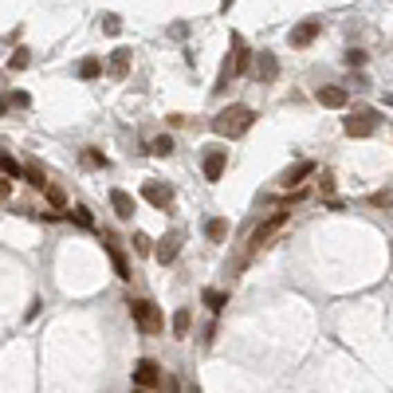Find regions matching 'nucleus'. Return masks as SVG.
I'll list each match as a JSON object with an SVG mask.
<instances>
[{
    "label": "nucleus",
    "instance_id": "14",
    "mask_svg": "<svg viewBox=\"0 0 393 393\" xmlns=\"http://www.w3.org/2000/svg\"><path fill=\"white\" fill-rule=\"evenodd\" d=\"M283 221H287V212L280 209V212H275V217H271L268 224H264V228H256V236H252V252H256V248L264 244V240H268V236L275 232V228H283Z\"/></svg>",
    "mask_w": 393,
    "mask_h": 393
},
{
    "label": "nucleus",
    "instance_id": "7",
    "mask_svg": "<svg viewBox=\"0 0 393 393\" xmlns=\"http://www.w3.org/2000/svg\"><path fill=\"white\" fill-rule=\"evenodd\" d=\"M315 173V161H295L291 170H283V177H280V185L291 193V189H303V177H311Z\"/></svg>",
    "mask_w": 393,
    "mask_h": 393
},
{
    "label": "nucleus",
    "instance_id": "21",
    "mask_svg": "<svg viewBox=\"0 0 393 393\" xmlns=\"http://www.w3.org/2000/svg\"><path fill=\"white\" fill-rule=\"evenodd\" d=\"M149 154H158V158H170V154H173V138H170V134L154 138V142H149Z\"/></svg>",
    "mask_w": 393,
    "mask_h": 393
},
{
    "label": "nucleus",
    "instance_id": "1",
    "mask_svg": "<svg viewBox=\"0 0 393 393\" xmlns=\"http://www.w3.org/2000/svg\"><path fill=\"white\" fill-rule=\"evenodd\" d=\"M252 122H256V111L236 102V107H224V111L212 118V130H217L221 138H240V134L252 130Z\"/></svg>",
    "mask_w": 393,
    "mask_h": 393
},
{
    "label": "nucleus",
    "instance_id": "12",
    "mask_svg": "<svg viewBox=\"0 0 393 393\" xmlns=\"http://www.w3.org/2000/svg\"><path fill=\"white\" fill-rule=\"evenodd\" d=\"M256 75H259V83H275V75H280V63H275V55H271V51H259Z\"/></svg>",
    "mask_w": 393,
    "mask_h": 393
},
{
    "label": "nucleus",
    "instance_id": "26",
    "mask_svg": "<svg viewBox=\"0 0 393 393\" xmlns=\"http://www.w3.org/2000/svg\"><path fill=\"white\" fill-rule=\"evenodd\" d=\"M369 205H374V209H390V205H393V193H390V189H381V193L369 196Z\"/></svg>",
    "mask_w": 393,
    "mask_h": 393
},
{
    "label": "nucleus",
    "instance_id": "4",
    "mask_svg": "<svg viewBox=\"0 0 393 393\" xmlns=\"http://www.w3.org/2000/svg\"><path fill=\"white\" fill-rule=\"evenodd\" d=\"M134 385L138 390H158L161 385V374H158V362H154V358H138L134 362Z\"/></svg>",
    "mask_w": 393,
    "mask_h": 393
},
{
    "label": "nucleus",
    "instance_id": "28",
    "mask_svg": "<svg viewBox=\"0 0 393 393\" xmlns=\"http://www.w3.org/2000/svg\"><path fill=\"white\" fill-rule=\"evenodd\" d=\"M134 252H142V256H146V252H154V240H149L146 232H134Z\"/></svg>",
    "mask_w": 393,
    "mask_h": 393
},
{
    "label": "nucleus",
    "instance_id": "5",
    "mask_svg": "<svg viewBox=\"0 0 393 393\" xmlns=\"http://www.w3.org/2000/svg\"><path fill=\"white\" fill-rule=\"evenodd\" d=\"M319 32H322V20H319V16H307L303 24L291 28V36H287V39H291V48H307V44L319 36Z\"/></svg>",
    "mask_w": 393,
    "mask_h": 393
},
{
    "label": "nucleus",
    "instance_id": "27",
    "mask_svg": "<svg viewBox=\"0 0 393 393\" xmlns=\"http://www.w3.org/2000/svg\"><path fill=\"white\" fill-rule=\"evenodd\" d=\"M342 63H346V67H362V63H366V51L350 48V51H346V55H342Z\"/></svg>",
    "mask_w": 393,
    "mask_h": 393
},
{
    "label": "nucleus",
    "instance_id": "19",
    "mask_svg": "<svg viewBox=\"0 0 393 393\" xmlns=\"http://www.w3.org/2000/svg\"><path fill=\"white\" fill-rule=\"evenodd\" d=\"M232 48H236V55H232V71L240 75V71H248V48H244V39H240V36H232Z\"/></svg>",
    "mask_w": 393,
    "mask_h": 393
},
{
    "label": "nucleus",
    "instance_id": "34",
    "mask_svg": "<svg viewBox=\"0 0 393 393\" xmlns=\"http://www.w3.org/2000/svg\"><path fill=\"white\" fill-rule=\"evenodd\" d=\"M165 393H181V385H177V378H170V381H165Z\"/></svg>",
    "mask_w": 393,
    "mask_h": 393
},
{
    "label": "nucleus",
    "instance_id": "9",
    "mask_svg": "<svg viewBox=\"0 0 393 393\" xmlns=\"http://www.w3.org/2000/svg\"><path fill=\"white\" fill-rule=\"evenodd\" d=\"M142 196H146L154 209H165V205L173 201V189H170V185H161V181H146V185H142Z\"/></svg>",
    "mask_w": 393,
    "mask_h": 393
},
{
    "label": "nucleus",
    "instance_id": "32",
    "mask_svg": "<svg viewBox=\"0 0 393 393\" xmlns=\"http://www.w3.org/2000/svg\"><path fill=\"white\" fill-rule=\"evenodd\" d=\"M319 185H322V193H327V196L334 193V177H331V173H322V177H319Z\"/></svg>",
    "mask_w": 393,
    "mask_h": 393
},
{
    "label": "nucleus",
    "instance_id": "13",
    "mask_svg": "<svg viewBox=\"0 0 393 393\" xmlns=\"http://www.w3.org/2000/svg\"><path fill=\"white\" fill-rule=\"evenodd\" d=\"M102 248H107V256H111L114 271H118V280H130V264H126V256H122V252H118V244H114L111 236L102 240Z\"/></svg>",
    "mask_w": 393,
    "mask_h": 393
},
{
    "label": "nucleus",
    "instance_id": "8",
    "mask_svg": "<svg viewBox=\"0 0 393 393\" xmlns=\"http://www.w3.org/2000/svg\"><path fill=\"white\" fill-rule=\"evenodd\" d=\"M111 209H114L118 221H134L138 205H134V196L126 193V189H111Z\"/></svg>",
    "mask_w": 393,
    "mask_h": 393
},
{
    "label": "nucleus",
    "instance_id": "35",
    "mask_svg": "<svg viewBox=\"0 0 393 393\" xmlns=\"http://www.w3.org/2000/svg\"><path fill=\"white\" fill-rule=\"evenodd\" d=\"M232 4H236V0H221V8H224V12H228V8H232Z\"/></svg>",
    "mask_w": 393,
    "mask_h": 393
},
{
    "label": "nucleus",
    "instance_id": "18",
    "mask_svg": "<svg viewBox=\"0 0 393 393\" xmlns=\"http://www.w3.org/2000/svg\"><path fill=\"white\" fill-rule=\"evenodd\" d=\"M205 236H209L212 244H221L224 236H228V221H224V217H212V221L205 224Z\"/></svg>",
    "mask_w": 393,
    "mask_h": 393
},
{
    "label": "nucleus",
    "instance_id": "16",
    "mask_svg": "<svg viewBox=\"0 0 393 393\" xmlns=\"http://www.w3.org/2000/svg\"><path fill=\"white\" fill-rule=\"evenodd\" d=\"M189 331H193V311L181 307L173 315V334H177V338H189Z\"/></svg>",
    "mask_w": 393,
    "mask_h": 393
},
{
    "label": "nucleus",
    "instance_id": "15",
    "mask_svg": "<svg viewBox=\"0 0 393 393\" xmlns=\"http://www.w3.org/2000/svg\"><path fill=\"white\" fill-rule=\"evenodd\" d=\"M126 71H130V51L126 48L111 51V75L114 79H126Z\"/></svg>",
    "mask_w": 393,
    "mask_h": 393
},
{
    "label": "nucleus",
    "instance_id": "36",
    "mask_svg": "<svg viewBox=\"0 0 393 393\" xmlns=\"http://www.w3.org/2000/svg\"><path fill=\"white\" fill-rule=\"evenodd\" d=\"M134 393H149V390H138V385H134Z\"/></svg>",
    "mask_w": 393,
    "mask_h": 393
},
{
    "label": "nucleus",
    "instance_id": "33",
    "mask_svg": "<svg viewBox=\"0 0 393 393\" xmlns=\"http://www.w3.org/2000/svg\"><path fill=\"white\" fill-rule=\"evenodd\" d=\"M39 307H44V299H32V307L24 311V319H36V315H39Z\"/></svg>",
    "mask_w": 393,
    "mask_h": 393
},
{
    "label": "nucleus",
    "instance_id": "11",
    "mask_svg": "<svg viewBox=\"0 0 393 393\" xmlns=\"http://www.w3.org/2000/svg\"><path fill=\"white\" fill-rule=\"evenodd\" d=\"M315 98H319L322 107H331V111H342L346 102H350V95H346L342 86H319V91H315Z\"/></svg>",
    "mask_w": 393,
    "mask_h": 393
},
{
    "label": "nucleus",
    "instance_id": "24",
    "mask_svg": "<svg viewBox=\"0 0 393 393\" xmlns=\"http://www.w3.org/2000/svg\"><path fill=\"white\" fill-rule=\"evenodd\" d=\"M71 221L83 224V228H95V217H91V209H83V205H79V209H71Z\"/></svg>",
    "mask_w": 393,
    "mask_h": 393
},
{
    "label": "nucleus",
    "instance_id": "3",
    "mask_svg": "<svg viewBox=\"0 0 393 393\" xmlns=\"http://www.w3.org/2000/svg\"><path fill=\"white\" fill-rule=\"evenodd\" d=\"M342 130H346L350 138H369L374 130H378V111H354V114L342 122Z\"/></svg>",
    "mask_w": 393,
    "mask_h": 393
},
{
    "label": "nucleus",
    "instance_id": "17",
    "mask_svg": "<svg viewBox=\"0 0 393 393\" xmlns=\"http://www.w3.org/2000/svg\"><path fill=\"white\" fill-rule=\"evenodd\" d=\"M205 307H209L212 315H221V311L228 307V291H217V287H209V291H205Z\"/></svg>",
    "mask_w": 393,
    "mask_h": 393
},
{
    "label": "nucleus",
    "instance_id": "31",
    "mask_svg": "<svg viewBox=\"0 0 393 393\" xmlns=\"http://www.w3.org/2000/svg\"><path fill=\"white\" fill-rule=\"evenodd\" d=\"M24 67H28V51L20 48V51L12 55V71H24Z\"/></svg>",
    "mask_w": 393,
    "mask_h": 393
},
{
    "label": "nucleus",
    "instance_id": "29",
    "mask_svg": "<svg viewBox=\"0 0 393 393\" xmlns=\"http://www.w3.org/2000/svg\"><path fill=\"white\" fill-rule=\"evenodd\" d=\"M28 181L36 185V189H48V181H44V170H36V165H28V173H24Z\"/></svg>",
    "mask_w": 393,
    "mask_h": 393
},
{
    "label": "nucleus",
    "instance_id": "20",
    "mask_svg": "<svg viewBox=\"0 0 393 393\" xmlns=\"http://www.w3.org/2000/svg\"><path fill=\"white\" fill-rule=\"evenodd\" d=\"M0 170H4V177H8V181H16V177H24V170H20V161H16L12 154H8V149H4V158H0Z\"/></svg>",
    "mask_w": 393,
    "mask_h": 393
},
{
    "label": "nucleus",
    "instance_id": "6",
    "mask_svg": "<svg viewBox=\"0 0 393 393\" xmlns=\"http://www.w3.org/2000/svg\"><path fill=\"white\" fill-rule=\"evenodd\" d=\"M224 165H228V149H217V146L205 149V181H221Z\"/></svg>",
    "mask_w": 393,
    "mask_h": 393
},
{
    "label": "nucleus",
    "instance_id": "22",
    "mask_svg": "<svg viewBox=\"0 0 393 393\" xmlns=\"http://www.w3.org/2000/svg\"><path fill=\"white\" fill-rule=\"evenodd\" d=\"M98 71H102V63H98L95 55L79 63V79H86V83H91V79H98Z\"/></svg>",
    "mask_w": 393,
    "mask_h": 393
},
{
    "label": "nucleus",
    "instance_id": "2",
    "mask_svg": "<svg viewBox=\"0 0 393 393\" xmlns=\"http://www.w3.org/2000/svg\"><path fill=\"white\" fill-rule=\"evenodd\" d=\"M126 307H130V319L138 322V331H142V334H158L161 327H165L158 303H149V299H130Z\"/></svg>",
    "mask_w": 393,
    "mask_h": 393
},
{
    "label": "nucleus",
    "instance_id": "23",
    "mask_svg": "<svg viewBox=\"0 0 393 393\" xmlns=\"http://www.w3.org/2000/svg\"><path fill=\"white\" fill-rule=\"evenodd\" d=\"M98 24H102V32H107V36H118V32H122V20H118L114 12L98 16Z\"/></svg>",
    "mask_w": 393,
    "mask_h": 393
},
{
    "label": "nucleus",
    "instance_id": "25",
    "mask_svg": "<svg viewBox=\"0 0 393 393\" xmlns=\"http://www.w3.org/2000/svg\"><path fill=\"white\" fill-rule=\"evenodd\" d=\"M44 193H48V201H51V205H55V209H63V205H67V193H63L60 185H48Z\"/></svg>",
    "mask_w": 393,
    "mask_h": 393
},
{
    "label": "nucleus",
    "instance_id": "10",
    "mask_svg": "<svg viewBox=\"0 0 393 393\" xmlns=\"http://www.w3.org/2000/svg\"><path fill=\"white\" fill-rule=\"evenodd\" d=\"M177 252H181V236L170 232L165 240H158V248H154V259H158V264H173V259H177Z\"/></svg>",
    "mask_w": 393,
    "mask_h": 393
},
{
    "label": "nucleus",
    "instance_id": "30",
    "mask_svg": "<svg viewBox=\"0 0 393 393\" xmlns=\"http://www.w3.org/2000/svg\"><path fill=\"white\" fill-rule=\"evenodd\" d=\"M83 161H86V165H98V170H107V158H102L98 149H86V154H83Z\"/></svg>",
    "mask_w": 393,
    "mask_h": 393
}]
</instances>
